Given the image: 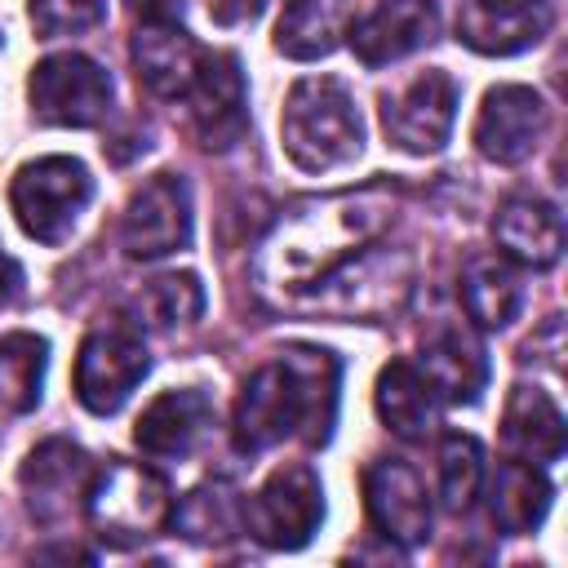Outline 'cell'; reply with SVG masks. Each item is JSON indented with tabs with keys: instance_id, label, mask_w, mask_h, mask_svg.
Instances as JSON below:
<instances>
[{
	"instance_id": "6da1fadb",
	"label": "cell",
	"mask_w": 568,
	"mask_h": 568,
	"mask_svg": "<svg viewBox=\"0 0 568 568\" xmlns=\"http://www.w3.org/2000/svg\"><path fill=\"white\" fill-rule=\"evenodd\" d=\"M390 217H395L390 182H364L351 191L302 200L257 244L253 280L266 297L306 293L333 266H342L346 257L368 248L390 226Z\"/></svg>"
},
{
	"instance_id": "7a4b0ae2",
	"label": "cell",
	"mask_w": 568,
	"mask_h": 568,
	"mask_svg": "<svg viewBox=\"0 0 568 568\" xmlns=\"http://www.w3.org/2000/svg\"><path fill=\"white\" fill-rule=\"evenodd\" d=\"M337 386L342 364L333 351L293 342L275 359L257 364L235 399V448L240 453H266L288 435H302L311 448L328 444L337 422Z\"/></svg>"
},
{
	"instance_id": "3957f363",
	"label": "cell",
	"mask_w": 568,
	"mask_h": 568,
	"mask_svg": "<svg viewBox=\"0 0 568 568\" xmlns=\"http://www.w3.org/2000/svg\"><path fill=\"white\" fill-rule=\"evenodd\" d=\"M284 151L306 173H328L364 151V124L359 106L337 75H306L288 89L284 115H280Z\"/></svg>"
},
{
	"instance_id": "277c9868",
	"label": "cell",
	"mask_w": 568,
	"mask_h": 568,
	"mask_svg": "<svg viewBox=\"0 0 568 568\" xmlns=\"http://www.w3.org/2000/svg\"><path fill=\"white\" fill-rule=\"evenodd\" d=\"M413 293L408 248H359L302 293V306L333 320H386Z\"/></svg>"
},
{
	"instance_id": "5b68a950",
	"label": "cell",
	"mask_w": 568,
	"mask_h": 568,
	"mask_svg": "<svg viewBox=\"0 0 568 568\" xmlns=\"http://www.w3.org/2000/svg\"><path fill=\"white\" fill-rule=\"evenodd\" d=\"M89 519H93V532L106 541V546H138L146 537H155L164 524H169V484L142 466V462H124V457H111L98 475H93V488H89Z\"/></svg>"
},
{
	"instance_id": "8992f818",
	"label": "cell",
	"mask_w": 568,
	"mask_h": 568,
	"mask_svg": "<svg viewBox=\"0 0 568 568\" xmlns=\"http://www.w3.org/2000/svg\"><path fill=\"white\" fill-rule=\"evenodd\" d=\"M93 200V178L71 155H40L13 173L9 204L18 226L40 244H62Z\"/></svg>"
},
{
	"instance_id": "52a82bcc",
	"label": "cell",
	"mask_w": 568,
	"mask_h": 568,
	"mask_svg": "<svg viewBox=\"0 0 568 568\" xmlns=\"http://www.w3.org/2000/svg\"><path fill=\"white\" fill-rule=\"evenodd\" d=\"M324 524V484L306 462H288L244 501V528L271 550H302Z\"/></svg>"
},
{
	"instance_id": "ba28073f",
	"label": "cell",
	"mask_w": 568,
	"mask_h": 568,
	"mask_svg": "<svg viewBox=\"0 0 568 568\" xmlns=\"http://www.w3.org/2000/svg\"><path fill=\"white\" fill-rule=\"evenodd\" d=\"M146 368H151V359H146V346L138 337V328L124 324V320H106V324L89 328L84 342H80V355H75V399L89 413L111 417L138 390Z\"/></svg>"
},
{
	"instance_id": "9c48e42d",
	"label": "cell",
	"mask_w": 568,
	"mask_h": 568,
	"mask_svg": "<svg viewBox=\"0 0 568 568\" xmlns=\"http://www.w3.org/2000/svg\"><path fill=\"white\" fill-rule=\"evenodd\" d=\"M31 115L58 129H89L111 111V75L84 53H49L27 80Z\"/></svg>"
},
{
	"instance_id": "30bf717a",
	"label": "cell",
	"mask_w": 568,
	"mask_h": 568,
	"mask_svg": "<svg viewBox=\"0 0 568 568\" xmlns=\"http://www.w3.org/2000/svg\"><path fill=\"white\" fill-rule=\"evenodd\" d=\"M93 475H98V466L80 444L44 439L27 453V462L18 470V488H22V501H27L36 524L62 528L84 510Z\"/></svg>"
},
{
	"instance_id": "8fae6325",
	"label": "cell",
	"mask_w": 568,
	"mask_h": 568,
	"mask_svg": "<svg viewBox=\"0 0 568 568\" xmlns=\"http://www.w3.org/2000/svg\"><path fill=\"white\" fill-rule=\"evenodd\" d=\"M457 120V80L448 71H422L382 102L386 142L408 155H435Z\"/></svg>"
},
{
	"instance_id": "7c38bea8",
	"label": "cell",
	"mask_w": 568,
	"mask_h": 568,
	"mask_svg": "<svg viewBox=\"0 0 568 568\" xmlns=\"http://www.w3.org/2000/svg\"><path fill=\"white\" fill-rule=\"evenodd\" d=\"M120 244L129 257H169L191 244V191L178 173L146 178L120 217Z\"/></svg>"
},
{
	"instance_id": "4fadbf2b",
	"label": "cell",
	"mask_w": 568,
	"mask_h": 568,
	"mask_svg": "<svg viewBox=\"0 0 568 568\" xmlns=\"http://www.w3.org/2000/svg\"><path fill=\"white\" fill-rule=\"evenodd\" d=\"M186 115L209 151H226L244 138L248 129V93H244V71L235 53H204L200 71L186 89Z\"/></svg>"
},
{
	"instance_id": "5bb4252c",
	"label": "cell",
	"mask_w": 568,
	"mask_h": 568,
	"mask_svg": "<svg viewBox=\"0 0 568 568\" xmlns=\"http://www.w3.org/2000/svg\"><path fill=\"white\" fill-rule=\"evenodd\" d=\"M546 102L528 84H497L475 115V146L493 164H524L546 133Z\"/></svg>"
},
{
	"instance_id": "9a60e30c",
	"label": "cell",
	"mask_w": 568,
	"mask_h": 568,
	"mask_svg": "<svg viewBox=\"0 0 568 568\" xmlns=\"http://www.w3.org/2000/svg\"><path fill=\"white\" fill-rule=\"evenodd\" d=\"M364 506H368L373 528L395 546H422L430 537L426 484L399 457H377L364 470Z\"/></svg>"
},
{
	"instance_id": "2e32d148",
	"label": "cell",
	"mask_w": 568,
	"mask_h": 568,
	"mask_svg": "<svg viewBox=\"0 0 568 568\" xmlns=\"http://www.w3.org/2000/svg\"><path fill=\"white\" fill-rule=\"evenodd\" d=\"M550 22L555 13L546 0H470L457 13V40L484 58H510L532 49Z\"/></svg>"
},
{
	"instance_id": "e0dca14e",
	"label": "cell",
	"mask_w": 568,
	"mask_h": 568,
	"mask_svg": "<svg viewBox=\"0 0 568 568\" xmlns=\"http://www.w3.org/2000/svg\"><path fill=\"white\" fill-rule=\"evenodd\" d=\"M209 426H213V399L200 386H182V390L155 395L142 408V417L133 426V439L146 457L182 462L204 444Z\"/></svg>"
},
{
	"instance_id": "ac0fdd59",
	"label": "cell",
	"mask_w": 568,
	"mask_h": 568,
	"mask_svg": "<svg viewBox=\"0 0 568 568\" xmlns=\"http://www.w3.org/2000/svg\"><path fill=\"white\" fill-rule=\"evenodd\" d=\"M439 36L435 0H382L364 22L351 31V49L364 67H386Z\"/></svg>"
},
{
	"instance_id": "d6986e66",
	"label": "cell",
	"mask_w": 568,
	"mask_h": 568,
	"mask_svg": "<svg viewBox=\"0 0 568 568\" xmlns=\"http://www.w3.org/2000/svg\"><path fill=\"white\" fill-rule=\"evenodd\" d=\"M129 53H133L138 80L155 98H186V89L200 71V58H204V49L173 18H142Z\"/></svg>"
},
{
	"instance_id": "ffe728a7",
	"label": "cell",
	"mask_w": 568,
	"mask_h": 568,
	"mask_svg": "<svg viewBox=\"0 0 568 568\" xmlns=\"http://www.w3.org/2000/svg\"><path fill=\"white\" fill-rule=\"evenodd\" d=\"M422 377L430 390L448 404H475L488 386V355L484 346L453 324H439L430 337H422Z\"/></svg>"
},
{
	"instance_id": "44dd1931",
	"label": "cell",
	"mask_w": 568,
	"mask_h": 568,
	"mask_svg": "<svg viewBox=\"0 0 568 568\" xmlns=\"http://www.w3.org/2000/svg\"><path fill=\"white\" fill-rule=\"evenodd\" d=\"M493 235L506 257H515L532 271L555 266L564 253V217L541 195H510L493 217Z\"/></svg>"
},
{
	"instance_id": "7402d4cb",
	"label": "cell",
	"mask_w": 568,
	"mask_h": 568,
	"mask_svg": "<svg viewBox=\"0 0 568 568\" xmlns=\"http://www.w3.org/2000/svg\"><path fill=\"white\" fill-rule=\"evenodd\" d=\"M506 448L532 466H550L564 457V413L541 386H515L501 417Z\"/></svg>"
},
{
	"instance_id": "603a6c76",
	"label": "cell",
	"mask_w": 568,
	"mask_h": 568,
	"mask_svg": "<svg viewBox=\"0 0 568 568\" xmlns=\"http://www.w3.org/2000/svg\"><path fill=\"white\" fill-rule=\"evenodd\" d=\"M439 395L430 390V382L422 377L417 364L408 359H390L382 373H377V390H373V404H377V417L386 422V430H395L399 439H426L435 430V417H439Z\"/></svg>"
},
{
	"instance_id": "cb8c5ba5",
	"label": "cell",
	"mask_w": 568,
	"mask_h": 568,
	"mask_svg": "<svg viewBox=\"0 0 568 568\" xmlns=\"http://www.w3.org/2000/svg\"><path fill=\"white\" fill-rule=\"evenodd\" d=\"M351 27V0H284L275 22V49L297 62H315L342 44Z\"/></svg>"
},
{
	"instance_id": "d4e9b609",
	"label": "cell",
	"mask_w": 568,
	"mask_h": 568,
	"mask_svg": "<svg viewBox=\"0 0 568 568\" xmlns=\"http://www.w3.org/2000/svg\"><path fill=\"white\" fill-rule=\"evenodd\" d=\"M550 479L541 475V466L515 457V462H501L497 475H493V488H488V510H493V524L510 537H524L532 532L546 510H550Z\"/></svg>"
},
{
	"instance_id": "484cf974",
	"label": "cell",
	"mask_w": 568,
	"mask_h": 568,
	"mask_svg": "<svg viewBox=\"0 0 568 568\" xmlns=\"http://www.w3.org/2000/svg\"><path fill=\"white\" fill-rule=\"evenodd\" d=\"M462 306L479 328H506L524 306V280L506 257H470L462 271Z\"/></svg>"
},
{
	"instance_id": "4316f807",
	"label": "cell",
	"mask_w": 568,
	"mask_h": 568,
	"mask_svg": "<svg viewBox=\"0 0 568 568\" xmlns=\"http://www.w3.org/2000/svg\"><path fill=\"white\" fill-rule=\"evenodd\" d=\"M169 524L173 532H182L186 541H204V546H222L231 541L235 532H244V497L213 479V484H200L191 488L173 510H169Z\"/></svg>"
},
{
	"instance_id": "83f0119b",
	"label": "cell",
	"mask_w": 568,
	"mask_h": 568,
	"mask_svg": "<svg viewBox=\"0 0 568 568\" xmlns=\"http://www.w3.org/2000/svg\"><path fill=\"white\" fill-rule=\"evenodd\" d=\"M49 342L40 333H0V408L31 413L44 390Z\"/></svg>"
},
{
	"instance_id": "f1b7e54d",
	"label": "cell",
	"mask_w": 568,
	"mask_h": 568,
	"mask_svg": "<svg viewBox=\"0 0 568 568\" xmlns=\"http://www.w3.org/2000/svg\"><path fill=\"white\" fill-rule=\"evenodd\" d=\"M484 484V448L475 435H444L439 444V497L448 510H466Z\"/></svg>"
},
{
	"instance_id": "f546056e",
	"label": "cell",
	"mask_w": 568,
	"mask_h": 568,
	"mask_svg": "<svg viewBox=\"0 0 568 568\" xmlns=\"http://www.w3.org/2000/svg\"><path fill=\"white\" fill-rule=\"evenodd\" d=\"M138 311L146 315V324H160V328L191 324V320H200V311H204V288H200V280H195L191 271H182V275H160V280H151V284L142 288Z\"/></svg>"
},
{
	"instance_id": "4dcf8cb0",
	"label": "cell",
	"mask_w": 568,
	"mask_h": 568,
	"mask_svg": "<svg viewBox=\"0 0 568 568\" xmlns=\"http://www.w3.org/2000/svg\"><path fill=\"white\" fill-rule=\"evenodd\" d=\"M31 27L40 40H62V36H80L106 22V0H31L27 4Z\"/></svg>"
},
{
	"instance_id": "1f68e13d",
	"label": "cell",
	"mask_w": 568,
	"mask_h": 568,
	"mask_svg": "<svg viewBox=\"0 0 568 568\" xmlns=\"http://www.w3.org/2000/svg\"><path fill=\"white\" fill-rule=\"evenodd\" d=\"M262 9V0H209V13L222 18V22H244Z\"/></svg>"
},
{
	"instance_id": "d6a6232c",
	"label": "cell",
	"mask_w": 568,
	"mask_h": 568,
	"mask_svg": "<svg viewBox=\"0 0 568 568\" xmlns=\"http://www.w3.org/2000/svg\"><path fill=\"white\" fill-rule=\"evenodd\" d=\"M18 288H22V271H18V262L0 248V306H9V302L18 297Z\"/></svg>"
},
{
	"instance_id": "836d02e7",
	"label": "cell",
	"mask_w": 568,
	"mask_h": 568,
	"mask_svg": "<svg viewBox=\"0 0 568 568\" xmlns=\"http://www.w3.org/2000/svg\"><path fill=\"white\" fill-rule=\"evenodd\" d=\"M142 18H173L182 9V0H129Z\"/></svg>"
},
{
	"instance_id": "e575fe53",
	"label": "cell",
	"mask_w": 568,
	"mask_h": 568,
	"mask_svg": "<svg viewBox=\"0 0 568 568\" xmlns=\"http://www.w3.org/2000/svg\"><path fill=\"white\" fill-rule=\"evenodd\" d=\"M0 40H4V36H0Z\"/></svg>"
}]
</instances>
